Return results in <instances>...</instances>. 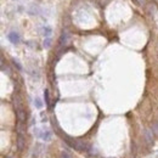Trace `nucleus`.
I'll list each match as a JSON object with an SVG mask.
<instances>
[{
    "label": "nucleus",
    "mask_w": 158,
    "mask_h": 158,
    "mask_svg": "<svg viewBox=\"0 0 158 158\" xmlns=\"http://www.w3.org/2000/svg\"><path fill=\"white\" fill-rule=\"evenodd\" d=\"M152 133H153V131L151 129H146V130H145V138H146V141L148 143L153 142V134Z\"/></svg>",
    "instance_id": "nucleus-2"
},
{
    "label": "nucleus",
    "mask_w": 158,
    "mask_h": 158,
    "mask_svg": "<svg viewBox=\"0 0 158 158\" xmlns=\"http://www.w3.org/2000/svg\"><path fill=\"white\" fill-rule=\"evenodd\" d=\"M153 133L156 134V135H158V123H154L153 125H152V129H151Z\"/></svg>",
    "instance_id": "nucleus-12"
},
{
    "label": "nucleus",
    "mask_w": 158,
    "mask_h": 158,
    "mask_svg": "<svg viewBox=\"0 0 158 158\" xmlns=\"http://www.w3.org/2000/svg\"><path fill=\"white\" fill-rule=\"evenodd\" d=\"M51 33H52V29L49 27V26H45V27H43V34H44L45 38H49L51 35Z\"/></svg>",
    "instance_id": "nucleus-6"
},
{
    "label": "nucleus",
    "mask_w": 158,
    "mask_h": 158,
    "mask_svg": "<svg viewBox=\"0 0 158 158\" xmlns=\"http://www.w3.org/2000/svg\"><path fill=\"white\" fill-rule=\"evenodd\" d=\"M44 99H45V103L49 105L50 103V95H49V90L48 89H45V91H44Z\"/></svg>",
    "instance_id": "nucleus-8"
},
{
    "label": "nucleus",
    "mask_w": 158,
    "mask_h": 158,
    "mask_svg": "<svg viewBox=\"0 0 158 158\" xmlns=\"http://www.w3.org/2000/svg\"><path fill=\"white\" fill-rule=\"evenodd\" d=\"M67 42H68V34H67V32H63L60 37V44L64 45V44H67Z\"/></svg>",
    "instance_id": "nucleus-5"
},
{
    "label": "nucleus",
    "mask_w": 158,
    "mask_h": 158,
    "mask_svg": "<svg viewBox=\"0 0 158 158\" xmlns=\"http://www.w3.org/2000/svg\"><path fill=\"white\" fill-rule=\"evenodd\" d=\"M34 105H35V107L37 108H42L43 107V103H42V101H40V99H35V101H34Z\"/></svg>",
    "instance_id": "nucleus-9"
},
{
    "label": "nucleus",
    "mask_w": 158,
    "mask_h": 158,
    "mask_svg": "<svg viewBox=\"0 0 158 158\" xmlns=\"http://www.w3.org/2000/svg\"><path fill=\"white\" fill-rule=\"evenodd\" d=\"M38 136H40L43 140H45V141H49L50 140V138H51V133L50 131H43V134H39Z\"/></svg>",
    "instance_id": "nucleus-7"
},
{
    "label": "nucleus",
    "mask_w": 158,
    "mask_h": 158,
    "mask_svg": "<svg viewBox=\"0 0 158 158\" xmlns=\"http://www.w3.org/2000/svg\"><path fill=\"white\" fill-rule=\"evenodd\" d=\"M17 117H18V121L21 123L26 122V113H24V111H23L22 107H18L17 108Z\"/></svg>",
    "instance_id": "nucleus-3"
},
{
    "label": "nucleus",
    "mask_w": 158,
    "mask_h": 158,
    "mask_svg": "<svg viewBox=\"0 0 158 158\" xmlns=\"http://www.w3.org/2000/svg\"><path fill=\"white\" fill-rule=\"evenodd\" d=\"M50 45H51V39L50 38H45V40H44V48H50Z\"/></svg>",
    "instance_id": "nucleus-10"
},
{
    "label": "nucleus",
    "mask_w": 158,
    "mask_h": 158,
    "mask_svg": "<svg viewBox=\"0 0 158 158\" xmlns=\"http://www.w3.org/2000/svg\"><path fill=\"white\" fill-rule=\"evenodd\" d=\"M23 147H24V138L20 134V135H18V139H17V148H18L20 151H22Z\"/></svg>",
    "instance_id": "nucleus-4"
},
{
    "label": "nucleus",
    "mask_w": 158,
    "mask_h": 158,
    "mask_svg": "<svg viewBox=\"0 0 158 158\" xmlns=\"http://www.w3.org/2000/svg\"><path fill=\"white\" fill-rule=\"evenodd\" d=\"M60 158H72V157H71V154H69L67 151H62V152H61V157H60Z\"/></svg>",
    "instance_id": "nucleus-11"
},
{
    "label": "nucleus",
    "mask_w": 158,
    "mask_h": 158,
    "mask_svg": "<svg viewBox=\"0 0 158 158\" xmlns=\"http://www.w3.org/2000/svg\"><path fill=\"white\" fill-rule=\"evenodd\" d=\"M7 39L10 40V43H12V44H18L20 42H21V38H20V34L18 33H16V32H11V33H9V35H7Z\"/></svg>",
    "instance_id": "nucleus-1"
},
{
    "label": "nucleus",
    "mask_w": 158,
    "mask_h": 158,
    "mask_svg": "<svg viewBox=\"0 0 158 158\" xmlns=\"http://www.w3.org/2000/svg\"><path fill=\"white\" fill-rule=\"evenodd\" d=\"M14 63H15V66H16V67H17L18 69H22V67H21V64H20V63H18V62H17L16 60H14Z\"/></svg>",
    "instance_id": "nucleus-13"
}]
</instances>
